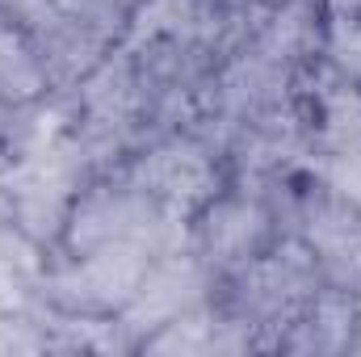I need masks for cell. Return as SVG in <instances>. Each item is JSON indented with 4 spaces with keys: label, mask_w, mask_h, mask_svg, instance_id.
Here are the masks:
<instances>
[{
    "label": "cell",
    "mask_w": 361,
    "mask_h": 357,
    "mask_svg": "<svg viewBox=\"0 0 361 357\" xmlns=\"http://www.w3.org/2000/svg\"><path fill=\"white\" fill-rule=\"evenodd\" d=\"M152 269V253L135 248V244H109L85 253V261L63 269L55 277V294L68 307H92V311H109V307H126L139 290V282Z\"/></svg>",
    "instance_id": "cell-1"
},
{
    "label": "cell",
    "mask_w": 361,
    "mask_h": 357,
    "mask_svg": "<svg viewBox=\"0 0 361 357\" xmlns=\"http://www.w3.org/2000/svg\"><path fill=\"white\" fill-rule=\"evenodd\" d=\"M130 185L139 193H147L152 202L185 214L214 193V164H210L206 147H197L189 139H169L135 164Z\"/></svg>",
    "instance_id": "cell-2"
},
{
    "label": "cell",
    "mask_w": 361,
    "mask_h": 357,
    "mask_svg": "<svg viewBox=\"0 0 361 357\" xmlns=\"http://www.w3.org/2000/svg\"><path fill=\"white\" fill-rule=\"evenodd\" d=\"M197 298H202V269L193 261L169 257L164 265L147 269L135 298L126 303V328H164L180 315H189Z\"/></svg>",
    "instance_id": "cell-3"
},
{
    "label": "cell",
    "mask_w": 361,
    "mask_h": 357,
    "mask_svg": "<svg viewBox=\"0 0 361 357\" xmlns=\"http://www.w3.org/2000/svg\"><path fill=\"white\" fill-rule=\"evenodd\" d=\"M311 282H315V261L307 253L290 248V253L265 257L244 273V307L265 320L290 315L311 294Z\"/></svg>",
    "instance_id": "cell-4"
},
{
    "label": "cell",
    "mask_w": 361,
    "mask_h": 357,
    "mask_svg": "<svg viewBox=\"0 0 361 357\" xmlns=\"http://www.w3.org/2000/svg\"><path fill=\"white\" fill-rule=\"evenodd\" d=\"M261 240H265V210L244 198L210 206L202 223V248L219 265H244L248 257H257Z\"/></svg>",
    "instance_id": "cell-5"
},
{
    "label": "cell",
    "mask_w": 361,
    "mask_h": 357,
    "mask_svg": "<svg viewBox=\"0 0 361 357\" xmlns=\"http://www.w3.org/2000/svg\"><path fill=\"white\" fill-rule=\"evenodd\" d=\"M47 85V72L38 63V51L13 30L0 21V101H34Z\"/></svg>",
    "instance_id": "cell-6"
},
{
    "label": "cell",
    "mask_w": 361,
    "mask_h": 357,
    "mask_svg": "<svg viewBox=\"0 0 361 357\" xmlns=\"http://www.w3.org/2000/svg\"><path fill=\"white\" fill-rule=\"evenodd\" d=\"M51 8L72 17V21H80V25H89L92 34L109 38V25H118L126 17L130 0H51Z\"/></svg>",
    "instance_id": "cell-7"
},
{
    "label": "cell",
    "mask_w": 361,
    "mask_h": 357,
    "mask_svg": "<svg viewBox=\"0 0 361 357\" xmlns=\"http://www.w3.org/2000/svg\"><path fill=\"white\" fill-rule=\"evenodd\" d=\"M328 185L349 206H361V139L332 147V156H328Z\"/></svg>",
    "instance_id": "cell-8"
}]
</instances>
